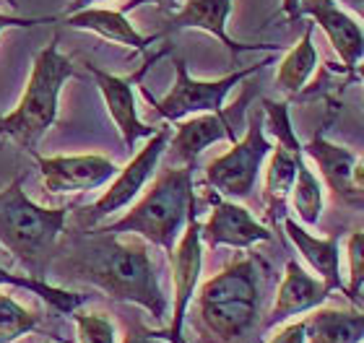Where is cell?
I'll return each instance as SVG.
<instances>
[{
  "label": "cell",
  "mask_w": 364,
  "mask_h": 343,
  "mask_svg": "<svg viewBox=\"0 0 364 343\" xmlns=\"http://www.w3.org/2000/svg\"><path fill=\"white\" fill-rule=\"evenodd\" d=\"M307 343H364V312L318 310L304 317Z\"/></svg>",
  "instance_id": "obj_21"
},
{
  "label": "cell",
  "mask_w": 364,
  "mask_h": 343,
  "mask_svg": "<svg viewBox=\"0 0 364 343\" xmlns=\"http://www.w3.org/2000/svg\"><path fill=\"white\" fill-rule=\"evenodd\" d=\"M198 317L213 338L235 343L247 336L260 312V281L252 258L229 263L198 291Z\"/></svg>",
  "instance_id": "obj_4"
},
{
  "label": "cell",
  "mask_w": 364,
  "mask_h": 343,
  "mask_svg": "<svg viewBox=\"0 0 364 343\" xmlns=\"http://www.w3.org/2000/svg\"><path fill=\"white\" fill-rule=\"evenodd\" d=\"M53 18H23V16H6L0 13V31L11 29V26H34V23H47Z\"/></svg>",
  "instance_id": "obj_29"
},
{
  "label": "cell",
  "mask_w": 364,
  "mask_h": 343,
  "mask_svg": "<svg viewBox=\"0 0 364 343\" xmlns=\"http://www.w3.org/2000/svg\"><path fill=\"white\" fill-rule=\"evenodd\" d=\"M302 153V146H287L279 143L273 148L271 161H268L266 175V206L273 222H279L284 211H287V200L291 195L296 180V159Z\"/></svg>",
  "instance_id": "obj_20"
},
{
  "label": "cell",
  "mask_w": 364,
  "mask_h": 343,
  "mask_svg": "<svg viewBox=\"0 0 364 343\" xmlns=\"http://www.w3.org/2000/svg\"><path fill=\"white\" fill-rule=\"evenodd\" d=\"M318 68V50L312 45V23L304 29L302 39L296 42L287 53V58L281 60L279 73H276V89L284 94H299L304 84L310 81V76Z\"/></svg>",
  "instance_id": "obj_22"
},
{
  "label": "cell",
  "mask_w": 364,
  "mask_h": 343,
  "mask_svg": "<svg viewBox=\"0 0 364 343\" xmlns=\"http://www.w3.org/2000/svg\"><path fill=\"white\" fill-rule=\"evenodd\" d=\"M73 76V65L58 50V39H53L31 62V73L26 81L18 107L11 114L0 117V136L11 138L16 146L37 153V146L58 117V97L65 81Z\"/></svg>",
  "instance_id": "obj_5"
},
{
  "label": "cell",
  "mask_w": 364,
  "mask_h": 343,
  "mask_svg": "<svg viewBox=\"0 0 364 343\" xmlns=\"http://www.w3.org/2000/svg\"><path fill=\"white\" fill-rule=\"evenodd\" d=\"M268 343H307V330H304V320H296L287 328H281Z\"/></svg>",
  "instance_id": "obj_28"
},
{
  "label": "cell",
  "mask_w": 364,
  "mask_h": 343,
  "mask_svg": "<svg viewBox=\"0 0 364 343\" xmlns=\"http://www.w3.org/2000/svg\"><path fill=\"white\" fill-rule=\"evenodd\" d=\"M68 26H76V29L94 31L99 37L109 39V42H117V45L133 47L138 53H144L156 42L159 37H141L133 23L125 18L122 11H105V8H84V11H76V13H68L65 18Z\"/></svg>",
  "instance_id": "obj_19"
},
{
  "label": "cell",
  "mask_w": 364,
  "mask_h": 343,
  "mask_svg": "<svg viewBox=\"0 0 364 343\" xmlns=\"http://www.w3.org/2000/svg\"><path fill=\"white\" fill-rule=\"evenodd\" d=\"M65 219V208H42L31 203L23 192V177L0 192V244L34 278L47 273Z\"/></svg>",
  "instance_id": "obj_3"
},
{
  "label": "cell",
  "mask_w": 364,
  "mask_h": 343,
  "mask_svg": "<svg viewBox=\"0 0 364 343\" xmlns=\"http://www.w3.org/2000/svg\"><path fill=\"white\" fill-rule=\"evenodd\" d=\"M172 258V281H175V307H172V325L167 338L172 343L182 341V322L193 294H196L200 268H203V250H200V224L193 214L188 219V227L177 239L175 250L169 252Z\"/></svg>",
  "instance_id": "obj_10"
},
{
  "label": "cell",
  "mask_w": 364,
  "mask_h": 343,
  "mask_svg": "<svg viewBox=\"0 0 364 343\" xmlns=\"http://www.w3.org/2000/svg\"><path fill=\"white\" fill-rule=\"evenodd\" d=\"M291 203H294L296 216L302 219V224L315 227L323 214V185L318 183V177L312 175V169L304 161V151L296 159V180L291 187Z\"/></svg>",
  "instance_id": "obj_23"
},
{
  "label": "cell",
  "mask_w": 364,
  "mask_h": 343,
  "mask_svg": "<svg viewBox=\"0 0 364 343\" xmlns=\"http://www.w3.org/2000/svg\"><path fill=\"white\" fill-rule=\"evenodd\" d=\"M76 263L78 278L94 283L97 289L120 302H133L144 307L156 322L167 317V299L159 286V276L154 260L141 242L120 239V234H109L99 229L91 236Z\"/></svg>",
  "instance_id": "obj_1"
},
{
  "label": "cell",
  "mask_w": 364,
  "mask_h": 343,
  "mask_svg": "<svg viewBox=\"0 0 364 343\" xmlns=\"http://www.w3.org/2000/svg\"><path fill=\"white\" fill-rule=\"evenodd\" d=\"M312 16L315 23L326 31L333 50L343 60V68L354 70L364 58V29L349 13H343L333 0H302L299 16Z\"/></svg>",
  "instance_id": "obj_12"
},
{
  "label": "cell",
  "mask_w": 364,
  "mask_h": 343,
  "mask_svg": "<svg viewBox=\"0 0 364 343\" xmlns=\"http://www.w3.org/2000/svg\"><path fill=\"white\" fill-rule=\"evenodd\" d=\"M37 325H39V315L29 312L16 299L0 294V343H11L16 338L26 336Z\"/></svg>",
  "instance_id": "obj_25"
},
{
  "label": "cell",
  "mask_w": 364,
  "mask_h": 343,
  "mask_svg": "<svg viewBox=\"0 0 364 343\" xmlns=\"http://www.w3.org/2000/svg\"><path fill=\"white\" fill-rule=\"evenodd\" d=\"M328 294H331V289H328L320 278L307 273L296 260H289L287 273H284V281H281V286H279L276 305H273L268 322L276 325V322L287 320V317L318 310L328 299Z\"/></svg>",
  "instance_id": "obj_14"
},
{
  "label": "cell",
  "mask_w": 364,
  "mask_h": 343,
  "mask_svg": "<svg viewBox=\"0 0 364 343\" xmlns=\"http://www.w3.org/2000/svg\"><path fill=\"white\" fill-rule=\"evenodd\" d=\"M271 151L273 146L263 136V112H252L242 141H235L224 156L213 159L205 167V183L229 200L247 198L255 187L260 167Z\"/></svg>",
  "instance_id": "obj_6"
},
{
  "label": "cell",
  "mask_w": 364,
  "mask_h": 343,
  "mask_svg": "<svg viewBox=\"0 0 364 343\" xmlns=\"http://www.w3.org/2000/svg\"><path fill=\"white\" fill-rule=\"evenodd\" d=\"M341 3H346V6H349L354 13H359L364 18V0H341Z\"/></svg>",
  "instance_id": "obj_35"
},
{
  "label": "cell",
  "mask_w": 364,
  "mask_h": 343,
  "mask_svg": "<svg viewBox=\"0 0 364 343\" xmlns=\"http://www.w3.org/2000/svg\"><path fill=\"white\" fill-rule=\"evenodd\" d=\"M177 70V81L172 86V92L164 97V99H154L151 94H146V99L151 102L154 109L164 117V120H182L188 114H203V112H224V99L227 94L235 89L242 78L258 73L260 65H252V68L235 70L224 78H216V81H196L190 78L185 62H175Z\"/></svg>",
  "instance_id": "obj_7"
},
{
  "label": "cell",
  "mask_w": 364,
  "mask_h": 343,
  "mask_svg": "<svg viewBox=\"0 0 364 343\" xmlns=\"http://www.w3.org/2000/svg\"><path fill=\"white\" fill-rule=\"evenodd\" d=\"M232 13V0H188L185 8L172 18L175 29H203L227 45L232 55L245 50H266L263 45H240L227 34V18Z\"/></svg>",
  "instance_id": "obj_18"
},
{
  "label": "cell",
  "mask_w": 364,
  "mask_h": 343,
  "mask_svg": "<svg viewBox=\"0 0 364 343\" xmlns=\"http://www.w3.org/2000/svg\"><path fill=\"white\" fill-rule=\"evenodd\" d=\"M346 252H349V286H346V297L359 299L364 286V232H354L346 239Z\"/></svg>",
  "instance_id": "obj_27"
},
{
  "label": "cell",
  "mask_w": 364,
  "mask_h": 343,
  "mask_svg": "<svg viewBox=\"0 0 364 343\" xmlns=\"http://www.w3.org/2000/svg\"><path fill=\"white\" fill-rule=\"evenodd\" d=\"M284 229H287L289 239L294 242V247L302 252V258L310 263V268L320 276V281L326 283L331 291H346L341 281V252H338V239L328 236H312L307 229H302L294 219H284Z\"/></svg>",
  "instance_id": "obj_17"
},
{
  "label": "cell",
  "mask_w": 364,
  "mask_h": 343,
  "mask_svg": "<svg viewBox=\"0 0 364 343\" xmlns=\"http://www.w3.org/2000/svg\"><path fill=\"white\" fill-rule=\"evenodd\" d=\"M122 343H172L161 333H128Z\"/></svg>",
  "instance_id": "obj_31"
},
{
  "label": "cell",
  "mask_w": 364,
  "mask_h": 343,
  "mask_svg": "<svg viewBox=\"0 0 364 343\" xmlns=\"http://www.w3.org/2000/svg\"><path fill=\"white\" fill-rule=\"evenodd\" d=\"M213 200V211L208 216V222L200 227V242L208 247H235V250H245L258 242H268L271 232L260 222L252 219L247 208L237 206L235 200Z\"/></svg>",
  "instance_id": "obj_11"
},
{
  "label": "cell",
  "mask_w": 364,
  "mask_h": 343,
  "mask_svg": "<svg viewBox=\"0 0 364 343\" xmlns=\"http://www.w3.org/2000/svg\"><path fill=\"white\" fill-rule=\"evenodd\" d=\"M167 143H169V128L156 130V133L151 136V141L130 159L128 167L114 177V183L109 185V190L89 208L91 222H97V219H102V216H109V214H114V211L125 208L130 200L136 198L138 192L144 190V185L151 180L154 169H156V164H159Z\"/></svg>",
  "instance_id": "obj_9"
},
{
  "label": "cell",
  "mask_w": 364,
  "mask_h": 343,
  "mask_svg": "<svg viewBox=\"0 0 364 343\" xmlns=\"http://www.w3.org/2000/svg\"><path fill=\"white\" fill-rule=\"evenodd\" d=\"M299 3H302V0H284V3H281L284 13H287L291 21H294V18H299Z\"/></svg>",
  "instance_id": "obj_33"
},
{
  "label": "cell",
  "mask_w": 364,
  "mask_h": 343,
  "mask_svg": "<svg viewBox=\"0 0 364 343\" xmlns=\"http://www.w3.org/2000/svg\"><path fill=\"white\" fill-rule=\"evenodd\" d=\"M91 3H105V0H73L68 6V13H76V11H84V8H89Z\"/></svg>",
  "instance_id": "obj_34"
},
{
  "label": "cell",
  "mask_w": 364,
  "mask_h": 343,
  "mask_svg": "<svg viewBox=\"0 0 364 343\" xmlns=\"http://www.w3.org/2000/svg\"><path fill=\"white\" fill-rule=\"evenodd\" d=\"M78 343H114V325L102 312H73Z\"/></svg>",
  "instance_id": "obj_26"
},
{
  "label": "cell",
  "mask_w": 364,
  "mask_h": 343,
  "mask_svg": "<svg viewBox=\"0 0 364 343\" xmlns=\"http://www.w3.org/2000/svg\"><path fill=\"white\" fill-rule=\"evenodd\" d=\"M6 6H11V8H16V0H6Z\"/></svg>",
  "instance_id": "obj_37"
},
{
  "label": "cell",
  "mask_w": 364,
  "mask_h": 343,
  "mask_svg": "<svg viewBox=\"0 0 364 343\" xmlns=\"http://www.w3.org/2000/svg\"><path fill=\"white\" fill-rule=\"evenodd\" d=\"M229 138L232 143L237 141L235 130L229 125L224 112H203L193 114L190 120L177 125L175 136H172V153L180 164H196L200 153L213 146L216 141Z\"/></svg>",
  "instance_id": "obj_16"
},
{
  "label": "cell",
  "mask_w": 364,
  "mask_h": 343,
  "mask_svg": "<svg viewBox=\"0 0 364 343\" xmlns=\"http://www.w3.org/2000/svg\"><path fill=\"white\" fill-rule=\"evenodd\" d=\"M354 70H357L359 78H362V81H364V62H359V65H357V68H354Z\"/></svg>",
  "instance_id": "obj_36"
},
{
  "label": "cell",
  "mask_w": 364,
  "mask_h": 343,
  "mask_svg": "<svg viewBox=\"0 0 364 343\" xmlns=\"http://www.w3.org/2000/svg\"><path fill=\"white\" fill-rule=\"evenodd\" d=\"M180 343H185V341H180Z\"/></svg>",
  "instance_id": "obj_38"
},
{
  "label": "cell",
  "mask_w": 364,
  "mask_h": 343,
  "mask_svg": "<svg viewBox=\"0 0 364 343\" xmlns=\"http://www.w3.org/2000/svg\"><path fill=\"white\" fill-rule=\"evenodd\" d=\"M302 151L304 156H310L318 164L320 175L328 183V187L333 190L336 198L343 200V203H351V206H364V192H359L351 185V167H354L357 156L349 148L331 143L318 133Z\"/></svg>",
  "instance_id": "obj_15"
},
{
  "label": "cell",
  "mask_w": 364,
  "mask_h": 343,
  "mask_svg": "<svg viewBox=\"0 0 364 343\" xmlns=\"http://www.w3.org/2000/svg\"><path fill=\"white\" fill-rule=\"evenodd\" d=\"M193 214H196L193 164H182V167L164 169L146 190L144 198L138 200L120 222L109 224L102 232L138 234L149 242L159 244L161 250L172 252Z\"/></svg>",
  "instance_id": "obj_2"
},
{
  "label": "cell",
  "mask_w": 364,
  "mask_h": 343,
  "mask_svg": "<svg viewBox=\"0 0 364 343\" xmlns=\"http://www.w3.org/2000/svg\"><path fill=\"white\" fill-rule=\"evenodd\" d=\"M351 185H354L359 192H364V159L354 161V167H351Z\"/></svg>",
  "instance_id": "obj_32"
},
{
  "label": "cell",
  "mask_w": 364,
  "mask_h": 343,
  "mask_svg": "<svg viewBox=\"0 0 364 343\" xmlns=\"http://www.w3.org/2000/svg\"><path fill=\"white\" fill-rule=\"evenodd\" d=\"M0 283H11V286H21V289L34 291L37 297H42L50 307L60 310L63 315H73L78 305H84L86 297L84 294H76V291H65L58 289V286H50L42 278H26V276L11 273L8 268L0 266Z\"/></svg>",
  "instance_id": "obj_24"
},
{
  "label": "cell",
  "mask_w": 364,
  "mask_h": 343,
  "mask_svg": "<svg viewBox=\"0 0 364 343\" xmlns=\"http://www.w3.org/2000/svg\"><path fill=\"white\" fill-rule=\"evenodd\" d=\"M89 70L94 73L99 84V92L107 102V112L112 117V122L117 125L122 136V143L125 148H136V143L141 138H151L156 133V128L141 122L136 112V99H133V81L141 78V73L133 78H120V76H109L105 70H99L97 65L89 62Z\"/></svg>",
  "instance_id": "obj_13"
},
{
  "label": "cell",
  "mask_w": 364,
  "mask_h": 343,
  "mask_svg": "<svg viewBox=\"0 0 364 343\" xmlns=\"http://www.w3.org/2000/svg\"><path fill=\"white\" fill-rule=\"evenodd\" d=\"M149 3L159 6L161 11H175L177 8V0H130V3L122 6V13H128V11H133V8H138V6H149Z\"/></svg>",
  "instance_id": "obj_30"
},
{
  "label": "cell",
  "mask_w": 364,
  "mask_h": 343,
  "mask_svg": "<svg viewBox=\"0 0 364 343\" xmlns=\"http://www.w3.org/2000/svg\"><path fill=\"white\" fill-rule=\"evenodd\" d=\"M45 187L58 195H70V192H89L94 187H102L117 175L114 161L97 153H86V156H53L45 159L34 153Z\"/></svg>",
  "instance_id": "obj_8"
}]
</instances>
